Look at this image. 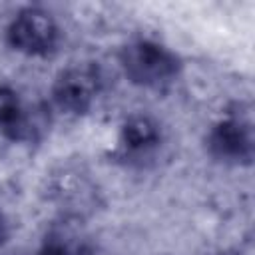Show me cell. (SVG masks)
<instances>
[{
	"label": "cell",
	"mask_w": 255,
	"mask_h": 255,
	"mask_svg": "<svg viewBox=\"0 0 255 255\" xmlns=\"http://www.w3.org/2000/svg\"><path fill=\"white\" fill-rule=\"evenodd\" d=\"M20 112H22V108H20L16 94L8 88H0V124L8 129L16 122Z\"/></svg>",
	"instance_id": "8992f818"
},
{
	"label": "cell",
	"mask_w": 255,
	"mask_h": 255,
	"mask_svg": "<svg viewBox=\"0 0 255 255\" xmlns=\"http://www.w3.org/2000/svg\"><path fill=\"white\" fill-rule=\"evenodd\" d=\"M124 68L135 84L159 86L175 74L177 60L161 46L139 42V44H131L129 48H126Z\"/></svg>",
	"instance_id": "6da1fadb"
},
{
	"label": "cell",
	"mask_w": 255,
	"mask_h": 255,
	"mask_svg": "<svg viewBox=\"0 0 255 255\" xmlns=\"http://www.w3.org/2000/svg\"><path fill=\"white\" fill-rule=\"evenodd\" d=\"M157 137V126L145 118V116H135L124 126V139L129 147H143L155 141Z\"/></svg>",
	"instance_id": "5b68a950"
},
{
	"label": "cell",
	"mask_w": 255,
	"mask_h": 255,
	"mask_svg": "<svg viewBox=\"0 0 255 255\" xmlns=\"http://www.w3.org/2000/svg\"><path fill=\"white\" fill-rule=\"evenodd\" d=\"M98 94V74L92 68H70L56 80L54 100L60 110L70 114L84 112Z\"/></svg>",
	"instance_id": "3957f363"
},
{
	"label": "cell",
	"mask_w": 255,
	"mask_h": 255,
	"mask_svg": "<svg viewBox=\"0 0 255 255\" xmlns=\"http://www.w3.org/2000/svg\"><path fill=\"white\" fill-rule=\"evenodd\" d=\"M211 147L219 157L247 159L251 155V131L243 122H225L211 135Z\"/></svg>",
	"instance_id": "277c9868"
},
{
	"label": "cell",
	"mask_w": 255,
	"mask_h": 255,
	"mask_svg": "<svg viewBox=\"0 0 255 255\" xmlns=\"http://www.w3.org/2000/svg\"><path fill=\"white\" fill-rule=\"evenodd\" d=\"M8 36L16 50L26 54H44L56 42V24L50 14L38 8H28L14 18Z\"/></svg>",
	"instance_id": "7a4b0ae2"
}]
</instances>
